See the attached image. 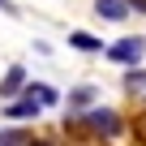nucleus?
<instances>
[{
	"label": "nucleus",
	"mask_w": 146,
	"mask_h": 146,
	"mask_svg": "<svg viewBox=\"0 0 146 146\" xmlns=\"http://www.w3.org/2000/svg\"><path fill=\"white\" fill-rule=\"evenodd\" d=\"M90 99H95V86H78V90L69 95V108H86Z\"/></svg>",
	"instance_id": "9d476101"
},
{
	"label": "nucleus",
	"mask_w": 146,
	"mask_h": 146,
	"mask_svg": "<svg viewBox=\"0 0 146 146\" xmlns=\"http://www.w3.org/2000/svg\"><path fill=\"white\" fill-rule=\"evenodd\" d=\"M39 112H43V108H39L35 99H22V103H9V116H13V120H39Z\"/></svg>",
	"instance_id": "423d86ee"
},
{
	"label": "nucleus",
	"mask_w": 146,
	"mask_h": 146,
	"mask_svg": "<svg viewBox=\"0 0 146 146\" xmlns=\"http://www.w3.org/2000/svg\"><path fill=\"white\" fill-rule=\"evenodd\" d=\"M69 43H73V47H82V52H103V43H99L95 35H82V30H78V35H69Z\"/></svg>",
	"instance_id": "6e6552de"
},
{
	"label": "nucleus",
	"mask_w": 146,
	"mask_h": 146,
	"mask_svg": "<svg viewBox=\"0 0 146 146\" xmlns=\"http://www.w3.org/2000/svg\"><path fill=\"white\" fill-rule=\"evenodd\" d=\"M125 86H129L133 95H137V90H146V69H129V73H125Z\"/></svg>",
	"instance_id": "1a4fd4ad"
},
{
	"label": "nucleus",
	"mask_w": 146,
	"mask_h": 146,
	"mask_svg": "<svg viewBox=\"0 0 146 146\" xmlns=\"http://www.w3.org/2000/svg\"><path fill=\"white\" fill-rule=\"evenodd\" d=\"M17 90H26V69L22 64H13L5 78H0V99H13Z\"/></svg>",
	"instance_id": "7ed1b4c3"
},
{
	"label": "nucleus",
	"mask_w": 146,
	"mask_h": 146,
	"mask_svg": "<svg viewBox=\"0 0 146 146\" xmlns=\"http://www.w3.org/2000/svg\"><path fill=\"white\" fill-rule=\"evenodd\" d=\"M78 125H86L95 137H116L125 125H120V112H112V108H90V112H82L78 116Z\"/></svg>",
	"instance_id": "f03ea898"
},
{
	"label": "nucleus",
	"mask_w": 146,
	"mask_h": 146,
	"mask_svg": "<svg viewBox=\"0 0 146 146\" xmlns=\"http://www.w3.org/2000/svg\"><path fill=\"white\" fill-rule=\"evenodd\" d=\"M30 146H52V142H30Z\"/></svg>",
	"instance_id": "f8f14e48"
},
{
	"label": "nucleus",
	"mask_w": 146,
	"mask_h": 146,
	"mask_svg": "<svg viewBox=\"0 0 146 146\" xmlns=\"http://www.w3.org/2000/svg\"><path fill=\"white\" fill-rule=\"evenodd\" d=\"M95 13H99V17H108V22H120L129 9H125V0H95Z\"/></svg>",
	"instance_id": "39448f33"
},
{
	"label": "nucleus",
	"mask_w": 146,
	"mask_h": 146,
	"mask_svg": "<svg viewBox=\"0 0 146 146\" xmlns=\"http://www.w3.org/2000/svg\"><path fill=\"white\" fill-rule=\"evenodd\" d=\"M133 142H137V146H146V112L133 120Z\"/></svg>",
	"instance_id": "9b49d317"
},
{
	"label": "nucleus",
	"mask_w": 146,
	"mask_h": 146,
	"mask_svg": "<svg viewBox=\"0 0 146 146\" xmlns=\"http://www.w3.org/2000/svg\"><path fill=\"white\" fill-rule=\"evenodd\" d=\"M103 56H108V60H116V64L137 69V64H142V56H146V39H142V35H125V39H116L112 47H103Z\"/></svg>",
	"instance_id": "f257e3e1"
},
{
	"label": "nucleus",
	"mask_w": 146,
	"mask_h": 146,
	"mask_svg": "<svg viewBox=\"0 0 146 146\" xmlns=\"http://www.w3.org/2000/svg\"><path fill=\"white\" fill-rule=\"evenodd\" d=\"M35 137L26 133V129H5V133H0V146H30Z\"/></svg>",
	"instance_id": "0eeeda50"
},
{
	"label": "nucleus",
	"mask_w": 146,
	"mask_h": 146,
	"mask_svg": "<svg viewBox=\"0 0 146 146\" xmlns=\"http://www.w3.org/2000/svg\"><path fill=\"white\" fill-rule=\"evenodd\" d=\"M26 95H30L39 108H56V103H60L56 86H47V82H26Z\"/></svg>",
	"instance_id": "20e7f679"
},
{
	"label": "nucleus",
	"mask_w": 146,
	"mask_h": 146,
	"mask_svg": "<svg viewBox=\"0 0 146 146\" xmlns=\"http://www.w3.org/2000/svg\"><path fill=\"white\" fill-rule=\"evenodd\" d=\"M0 9H5V0H0Z\"/></svg>",
	"instance_id": "ddd939ff"
}]
</instances>
